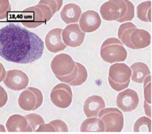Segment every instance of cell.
I'll return each instance as SVG.
<instances>
[{"label": "cell", "instance_id": "1", "mask_svg": "<svg viewBox=\"0 0 152 134\" xmlns=\"http://www.w3.org/2000/svg\"><path fill=\"white\" fill-rule=\"evenodd\" d=\"M44 43L34 33L15 24L0 29V56L6 60L28 64L41 59Z\"/></svg>", "mask_w": 152, "mask_h": 134}, {"label": "cell", "instance_id": "2", "mask_svg": "<svg viewBox=\"0 0 152 134\" xmlns=\"http://www.w3.org/2000/svg\"><path fill=\"white\" fill-rule=\"evenodd\" d=\"M104 20L122 23L132 21L135 17V7L129 0H109L100 9Z\"/></svg>", "mask_w": 152, "mask_h": 134}, {"label": "cell", "instance_id": "3", "mask_svg": "<svg viewBox=\"0 0 152 134\" xmlns=\"http://www.w3.org/2000/svg\"><path fill=\"white\" fill-rule=\"evenodd\" d=\"M119 39L127 47L132 49H141L150 45L151 35L142 29L137 28L132 22L121 24L118 31Z\"/></svg>", "mask_w": 152, "mask_h": 134}, {"label": "cell", "instance_id": "4", "mask_svg": "<svg viewBox=\"0 0 152 134\" xmlns=\"http://www.w3.org/2000/svg\"><path fill=\"white\" fill-rule=\"evenodd\" d=\"M54 14L47 6L38 3L37 5L24 9L21 14V22L28 28H35L45 24Z\"/></svg>", "mask_w": 152, "mask_h": 134}, {"label": "cell", "instance_id": "5", "mask_svg": "<svg viewBox=\"0 0 152 134\" xmlns=\"http://www.w3.org/2000/svg\"><path fill=\"white\" fill-rule=\"evenodd\" d=\"M100 56L103 61L112 64L124 62L127 59V52L120 40L110 37L102 43Z\"/></svg>", "mask_w": 152, "mask_h": 134}, {"label": "cell", "instance_id": "6", "mask_svg": "<svg viewBox=\"0 0 152 134\" xmlns=\"http://www.w3.org/2000/svg\"><path fill=\"white\" fill-rule=\"evenodd\" d=\"M131 76L130 68L124 63H115L109 67L108 81L111 88L121 91L129 85Z\"/></svg>", "mask_w": 152, "mask_h": 134}, {"label": "cell", "instance_id": "7", "mask_svg": "<svg viewBox=\"0 0 152 134\" xmlns=\"http://www.w3.org/2000/svg\"><path fill=\"white\" fill-rule=\"evenodd\" d=\"M99 119L104 123L106 132H120L124 127V117L116 108L102 109L99 113Z\"/></svg>", "mask_w": 152, "mask_h": 134}, {"label": "cell", "instance_id": "8", "mask_svg": "<svg viewBox=\"0 0 152 134\" xmlns=\"http://www.w3.org/2000/svg\"><path fill=\"white\" fill-rule=\"evenodd\" d=\"M43 99V94L40 90L29 87L20 94L18 105L24 111H34L42 105Z\"/></svg>", "mask_w": 152, "mask_h": 134}, {"label": "cell", "instance_id": "9", "mask_svg": "<svg viewBox=\"0 0 152 134\" xmlns=\"http://www.w3.org/2000/svg\"><path fill=\"white\" fill-rule=\"evenodd\" d=\"M75 66L72 57L64 53L56 55L51 63V70L56 78L70 75Z\"/></svg>", "mask_w": 152, "mask_h": 134}, {"label": "cell", "instance_id": "10", "mask_svg": "<svg viewBox=\"0 0 152 134\" xmlns=\"http://www.w3.org/2000/svg\"><path fill=\"white\" fill-rule=\"evenodd\" d=\"M50 99L58 108L65 109L69 107L72 101V92L71 87L65 83L56 85L51 91Z\"/></svg>", "mask_w": 152, "mask_h": 134}, {"label": "cell", "instance_id": "11", "mask_svg": "<svg viewBox=\"0 0 152 134\" xmlns=\"http://www.w3.org/2000/svg\"><path fill=\"white\" fill-rule=\"evenodd\" d=\"M62 37L66 46L76 48L80 46L84 42L85 33L82 31L79 24H73L67 25L62 30Z\"/></svg>", "mask_w": 152, "mask_h": 134}, {"label": "cell", "instance_id": "12", "mask_svg": "<svg viewBox=\"0 0 152 134\" xmlns=\"http://www.w3.org/2000/svg\"><path fill=\"white\" fill-rule=\"evenodd\" d=\"M29 79L28 76L20 70H10L6 72L4 85L9 89L15 91H20L26 88L28 85Z\"/></svg>", "mask_w": 152, "mask_h": 134}, {"label": "cell", "instance_id": "13", "mask_svg": "<svg viewBox=\"0 0 152 134\" xmlns=\"http://www.w3.org/2000/svg\"><path fill=\"white\" fill-rule=\"evenodd\" d=\"M139 102L137 92L132 89L127 88L118 94L116 104L122 111L130 112L137 108Z\"/></svg>", "mask_w": 152, "mask_h": 134}, {"label": "cell", "instance_id": "14", "mask_svg": "<svg viewBox=\"0 0 152 134\" xmlns=\"http://www.w3.org/2000/svg\"><path fill=\"white\" fill-rule=\"evenodd\" d=\"M79 20L80 28L84 33H92L96 31L102 24L99 13L94 10H88L82 13Z\"/></svg>", "mask_w": 152, "mask_h": 134}, {"label": "cell", "instance_id": "15", "mask_svg": "<svg viewBox=\"0 0 152 134\" xmlns=\"http://www.w3.org/2000/svg\"><path fill=\"white\" fill-rule=\"evenodd\" d=\"M63 29L56 28L51 30L46 35L45 42L47 49L51 52L57 53L65 50L67 46L63 42L62 32Z\"/></svg>", "mask_w": 152, "mask_h": 134}, {"label": "cell", "instance_id": "16", "mask_svg": "<svg viewBox=\"0 0 152 134\" xmlns=\"http://www.w3.org/2000/svg\"><path fill=\"white\" fill-rule=\"evenodd\" d=\"M75 68L69 75L58 77L57 79L63 83H66L71 86L82 85L88 78V72L86 67L82 64L75 62Z\"/></svg>", "mask_w": 152, "mask_h": 134}, {"label": "cell", "instance_id": "17", "mask_svg": "<svg viewBox=\"0 0 152 134\" xmlns=\"http://www.w3.org/2000/svg\"><path fill=\"white\" fill-rule=\"evenodd\" d=\"M106 106L103 99L98 95H93L85 101L83 111L88 118L98 117L99 112Z\"/></svg>", "mask_w": 152, "mask_h": 134}, {"label": "cell", "instance_id": "18", "mask_svg": "<svg viewBox=\"0 0 152 134\" xmlns=\"http://www.w3.org/2000/svg\"><path fill=\"white\" fill-rule=\"evenodd\" d=\"M7 130L12 132H33L32 128L25 116L14 114L10 116L6 122Z\"/></svg>", "mask_w": 152, "mask_h": 134}, {"label": "cell", "instance_id": "19", "mask_svg": "<svg viewBox=\"0 0 152 134\" xmlns=\"http://www.w3.org/2000/svg\"><path fill=\"white\" fill-rule=\"evenodd\" d=\"M81 14V8L79 6L74 3L65 5L60 14L62 20L66 24L78 22Z\"/></svg>", "mask_w": 152, "mask_h": 134}, {"label": "cell", "instance_id": "20", "mask_svg": "<svg viewBox=\"0 0 152 134\" xmlns=\"http://www.w3.org/2000/svg\"><path fill=\"white\" fill-rule=\"evenodd\" d=\"M130 68L131 69L130 78L136 83H143L145 78L150 75V71L148 67L144 63H135L131 65Z\"/></svg>", "mask_w": 152, "mask_h": 134}, {"label": "cell", "instance_id": "21", "mask_svg": "<svg viewBox=\"0 0 152 134\" xmlns=\"http://www.w3.org/2000/svg\"><path fill=\"white\" fill-rule=\"evenodd\" d=\"M105 127L103 122L96 117H89L85 120L80 126L82 132H103Z\"/></svg>", "mask_w": 152, "mask_h": 134}, {"label": "cell", "instance_id": "22", "mask_svg": "<svg viewBox=\"0 0 152 134\" xmlns=\"http://www.w3.org/2000/svg\"><path fill=\"white\" fill-rule=\"evenodd\" d=\"M36 132H68L67 125L62 120L56 119L47 124H43Z\"/></svg>", "mask_w": 152, "mask_h": 134}, {"label": "cell", "instance_id": "23", "mask_svg": "<svg viewBox=\"0 0 152 134\" xmlns=\"http://www.w3.org/2000/svg\"><path fill=\"white\" fill-rule=\"evenodd\" d=\"M151 6L150 1L142 2L137 7V14L140 20L145 22H151Z\"/></svg>", "mask_w": 152, "mask_h": 134}, {"label": "cell", "instance_id": "24", "mask_svg": "<svg viewBox=\"0 0 152 134\" xmlns=\"http://www.w3.org/2000/svg\"><path fill=\"white\" fill-rule=\"evenodd\" d=\"M134 132H149L151 131V120L147 117L139 118L135 122L134 127Z\"/></svg>", "mask_w": 152, "mask_h": 134}, {"label": "cell", "instance_id": "25", "mask_svg": "<svg viewBox=\"0 0 152 134\" xmlns=\"http://www.w3.org/2000/svg\"><path fill=\"white\" fill-rule=\"evenodd\" d=\"M33 132H36L41 125L45 123L43 118L39 114L35 113L29 114L25 116Z\"/></svg>", "mask_w": 152, "mask_h": 134}, {"label": "cell", "instance_id": "26", "mask_svg": "<svg viewBox=\"0 0 152 134\" xmlns=\"http://www.w3.org/2000/svg\"><path fill=\"white\" fill-rule=\"evenodd\" d=\"M144 109L145 112L148 107V109L150 110V106L147 105V104L150 105L151 104V75L148 76L144 80Z\"/></svg>", "mask_w": 152, "mask_h": 134}, {"label": "cell", "instance_id": "27", "mask_svg": "<svg viewBox=\"0 0 152 134\" xmlns=\"http://www.w3.org/2000/svg\"><path fill=\"white\" fill-rule=\"evenodd\" d=\"M40 4L48 6L54 14L60 10L63 5V0H40Z\"/></svg>", "mask_w": 152, "mask_h": 134}, {"label": "cell", "instance_id": "28", "mask_svg": "<svg viewBox=\"0 0 152 134\" xmlns=\"http://www.w3.org/2000/svg\"><path fill=\"white\" fill-rule=\"evenodd\" d=\"M11 10L12 7L9 0H0V20L7 18Z\"/></svg>", "mask_w": 152, "mask_h": 134}, {"label": "cell", "instance_id": "29", "mask_svg": "<svg viewBox=\"0 0 152 134\" xmlns=\"http://www.w3.org/2000/svg\"><path fill=\"white\" fill-rule=\"evenodd\" d=\"M8 95L4 88L0 85V108L3 107L7 102Z\"/></svg>", "mask_w": 152, "mask_h": 134}, {"label": "cell", "instance_id": "30", "mask_svg": "<svg viewBox=\"0 0 152 134\" xmlns=\"http://www.w3.org/2000/svg\"><path fill=\"white\" fill-rule=\"evenodd\" d=\"M6 71L2 63H0V83L2 82L6 77Z\"/></svg>", "mask_w": 152, "mask_h": 134}, {"label": "cell", "instance_id": "31", "mask_svg": "<svg viewBox=\"0 0 152 134\" xmlns=\"http://www.w3.org/2000/svg\"><path fill=\"white\" fill-rule=\"evenodd\" d=\"M6 132V129L4 128V126L3 125L0 124V132Z\"/></svg>", "mask_w": 152, "mask_h": 134}]
</instances>
